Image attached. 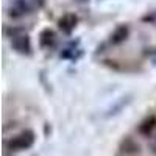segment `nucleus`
Here are the masks:
<instances>
[{
  "instance_id": "f257e3e1",
  "label": "nucleus",
  "mask_w": 156,
  "mask_h": 156,
  "mask_svg": "<svg viewBox=\"0 0 156 156\" xmlns=\"http://www.w3.org/2000/svg\"><path fill=\"white\" fill-rule=\"evenodd\" d=\"M36 140V134L31 129H23L22 133H19L17 136L11 137L8 140H5V150L8 151H22V150H28L33 147Z\"/></svg>"
},
{
  "instance_id": "f03ea898",
  "label": "nucleus",
  "mask_w": 156,
  "mask_h": 156,
  "mask_svg": "<svg viewBox=\"0 0 156 156\" xmlns=\"http://www.w3.org/2000/svg\"><path fill=\"white\" fill-rule=\"evenodd\" d=\"M34 9L31 0H12L11 6L8 8V16L11 19H20L23 16L31 14V11Z\"/></svg>"
},
{
  "instance_id": "7ed1b4c3",
  "label": "nucleus",
  "mask_w": 156,
  "mask_h": 156,
  "mask_svg": "<svg viewBox=\"0 0 156 156\" xmlns=\"http://www.w3.org/2000/svg\"><path fill=\"white\" fill-rule=\"evenodd\" d=\"M11 48L19 55L23 56H31L33 55V47H31V39L27 33H22L16 37L11 39Z\"/></svg>"
},
{
  "instance_id": "20e7f679",
  "label": "nucleus",
  "mask_w": 156,
  "mask_h": 156,
  "mask_svg": "<svg viewBox=\"0 0 156 156\" xmlns=\"http://www.w3.org/2000/svg\"><path fill=\"white\" fill-rule=\"evenodd\" d=\"M78 25V16L75 12H66L59 20H58V28L64 33V34H72L73 30Z\"/></svg>"
},
{
  "instance_id": "39448f33",
  "label": "nucleus",
  "mask_w": 156,
  "mask_h": 156,
  "mask_svg": "<svg viewBox=\"0 0 156 156\" xmlns=\"http://www.w3.org/2000/svg\"><path fill=\"white\" fill-rule=\"evenodd\" d=\"M56 33L51 28H44L41 33H39V47L44 50H50L56 45Z\"/></svg>"
},
{
  "instance_id": "423d86ee",
  "label": "nucleus",
  "mask_w": 156,
  "mask_h": 156,
  "mask_svg": "<svg viewBox=\"0 0 156 156\" xmlns=\"http://www.w3.org/2000/svg\"><path fill=\"white\" fill-rule=\"evenodd\" d=\"M128 36H129V27L126 23H122V25H119V27L111 33L109 44L111 45H120V44H123L128 39Z\"/></svg>"
},
{
  "instance_id": "0eeeda50",
  "label": "nucleus",
  "mask_w": 156,
  "mask_h": 156,
  "mask_svg": "<svg viewBox=\"0 0 156 156\" xmlns=\"http://www.w3.org/2000/svg\"><path fill=\"white\" fill-rule=\"evenodd\" d=\"M78 42H80V41H75V42H72L70 45L64 47V48L59 51V58H61V59H69V61H76V59H80L81 55H83V51L76 47Z\"/></svg>"
},
{
  "instance_id": "6e6552de",
  "label": "nucleus",
  "mask_w": 156,
  "mask_h": 156,
  "mask_svg": "<svg viewBox=\"0 0 156 156\" xmlns=\"http://www.w3.org/2000/svg\"><path fill=\"white\" fill-rule=\"evenodd\" d=\"M119 150L122 154H137L140 151V145L137 144V142L133 139V137H123L120 140V145H119Z\"/></svg>"
},
{
  "instance_id": "1a4fd4ad",
  "label": "nucleus",
  "mask_w": 156,
  "mask_h": 156,
  "mask_svg": "<svg viewBox=\"0 0 156 156\" xmlns=\"http://www.w3.org/2000/svg\"><path fill=\"white\" fill-rule=\"evenodd\" d=\"M156 128V115L154 114H148L144 120H142L137 126V131L142 136H151V133Z\"/></svg>"
},
{
  "instance_id": "9d476101",
  "label": "nucleus",
  "mask_w": 156,
  "mask_h": 156,
  "mask_svg": "<svg viewBox=\"0 0 156 156\" xmlns=\"http://www.w3.org/2000/svg\"><path fill=\"white\" fill-rule=\"evenodd\" d=\"M22 33H25V30H23L22 27H5V34H6V37H9V39L16 37V36L22 34Z\"/></svg>"
},
{
  "instance_id": "9b49d317",
  "label": "nucleus",
  "mask_w": 156,
  "mask_h": 156,
  "mask_svg": "<svg viewBox=\"0 0 156 156\" xmlns=\"http://www.w3.org/2000/svg\"><path fill=\"white\" fill-rule=\"evenodd\" d=\"M144 55L153 61V64H156V48H145L144 50Z\"/></svg>"
},
{
  "instance_id": "f8f14e48",
  "label": "nucleus",
  "mask_w": 156,
  "mask_h": 156,
  "mask_svg": "<svg viewBox=\"0 0 156 156\" xmlns=\"http://www.w3.org/2000/svg\"><path fill=\"white\" fill-rule=\"evenodd\" d=\"M142 22H148V23H156V11H151L148 14L142 17Z\"/></svg>"
},
{
  "instance_id": "ddd939ff",
  "label": "nucleus",
  "mask_w": 156,
  "mask_h": 156,
  "mask_svg": "<svg viewBox=\"0 0 156 156\" xmlns=\"http://www.w3.org/2000/svg\"><path fill=\"white\" fill-rule=\"evenodd\" d=\"M31 3H33V6H34V8L41 9V8H44V6H45V0H31Z\"/></svg>"
},
{
  "instance_id": "4468645a",
  "label": "nucleus",
  "mask_w": 156,
  "mask_h": 156,
  "mask_svg": "<svg viewBox=\"0 0 156 156\" xmlns=\"http://www.w3.org/2000/svg\"><path fill=\"white\" fill-rule=\"evenodd\" d=\"M150 148H151L153 153H156V136H153L151 140H150Z\"/></svg>"
},
{
  "instance_id": "2eb2a0df",
  "label": "nucleus",
  "mask_w": 156,
  "mask_h": 156,
  "mask_svg": "<svg viewBox=\"0 0 156 156\" xmlns=\"http://www.w3.org/2000/svg\"><path fill=\"white\" fill-rule=\"evenodd\" d=\"M80 2H87V0H80Z\"/></svg>"
}]
</instances>
